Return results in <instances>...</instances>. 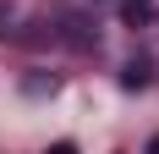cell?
Here are the masks:
<instances>
[{
    "instance_id": "cell-1",
    "label": "cell",
    "mask_w": 159,
    "mask_h": 154,
    "mask_svg": "<svg viewBox=\"0 0 159 154\" xmlns=\"http://www.w3.org/2000/svg\"><path fill=\"white\" fill-rule=\"evenodd\" d=\"M44 154H77V143H55V149H44Z\"/></svg>"
},
{
    "instance_id": "cell-2",
    "label": "cell",
    "mask_w": 159,
    "mask_h": 154,
    "mask_svg": "<svg viewBox=\"0 0 159 154\" xmlns=\"http://www.w3.org/2000/svg\"><path fill=\"white\" fill-rule=\"evenodd\" d=\"M148 154H159V138H154V143H148Z\"/></svg>"
}]
</instances>
